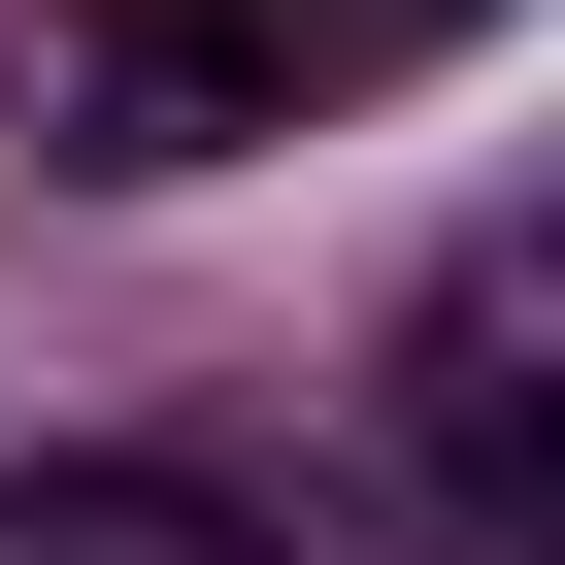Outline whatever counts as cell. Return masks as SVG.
<instances>
[{"label":"cell","mask_w":565,"mask_h":565,"mask_svg":"<svg viewBox=\"0 0 565 565\" xmlns=\"http://www.w3.org/2000/svg\"><path fill=\"white\" fill-rule=\"evenodd\" d=\"M0 565H300V532H233V499H167V466H34Z\"/></svg>","instance_id":"6da1fadb"}]
</instances>
